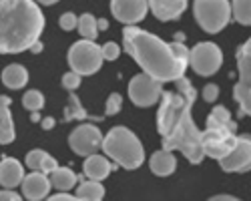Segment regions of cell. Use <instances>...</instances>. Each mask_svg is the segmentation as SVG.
I'll return each instance as SVG.
<instances>
[{"label": "cell", "mask_w": 251, "mask_h": 201, "mask_svg": "<svg viewBox=\"0 0 251 201\" xmlns=\"http://www.w3.org/2000/svg\"><path fill=\"white\" fill-rule=\"evenodd\" d=\"M58 25H60L62 30H75L76 25H78V18H76L73 12H67V14H62V16L58 18Z\"/></svg>", "instance_id": "31"}, {"label": "cell", "mask_w": 251, "mask_h": 201, "mask_svg": "<svg viewBox=\"0 0 251 201\" xmlns=\"http://www.w3.org/2000/svg\"><path fill=\"white\" fill-rule=\"evenodd\" d=\"M80 75L78 73H75V71H71V73H67L65 76H62V87H65L67 91H75V89H78L80 87Z\"/></svg>", "instance_id": "29"}, {"label": "cell", "mask_w": 251, "mask_h": 201, "mask_svg": "<svg viewBox=\"0 0 251 201\" xmlns=\"http://www.w3.org/2000/svg\"><path fill=\"white\" fill-rule=\"evenodd\" d=\"M123 45L143 73L151 75L161 83H175L189 67V60L179 58L173 52L171 43H165L159 36L141 30L135 25H127L123 28Z\"/></svg>", "instance_id": "2"}, {"label": "cell", "mask_w": 251, "mask_h": 201, "mask_svg": "<svg viewBox=\"0 0 251 201\" xmlns=\"http://www.w3.org/2000/svg\"><path fill=\"white\" fill-rule=\"evenodd\" d=\"M20 187H23V197H26L30 201H38V199L49 197L52 183H50V177L47 173H43V171H30L28 175H25Z\"/></svg>", "instance_id": "14"}, {"label": "cell", "mask_w": 251, "mask_h": 201, "mask_svg": "<svg viewBox=\"0 0 251 201\" xmlns=\"http://www.w3.org/2000/svg\"><path fill=\"white\" fill-rule=\"evenodd\" d=\"M30 121H34V123H36V121H40V115H38V111H30Z\"/></svg>", "instance_id": "44"}, {"label": "cell", "mask_w": 251, "mask_h": 201, "mask_svg": "<svg viewBox=\"0 0 251 201\" xmlns=\"http://www.w3.org/2000/svg\"><path fill=\"white\" fill-rule=\"evenodd\" d=\"M219 165L227 173H245L251 171V137H237L233 149L219 159Z\"/></svg>", "instance_id": "12"}, {"label": "cell", "mask_w": 251, "mask_h": 201, "mask_svg": "<svg viewBox=\"0 0 251 201\" xmlns=\"http://www.w3.org/2000/svg\"><path fill=\"white\" fill-rule=\"evenodd\" d=\"M237 123L231 119L223 123V121L213 119L211 115L207 117V125L205 131H201V141H203V151L205 157H213V159H221L225 157L229 151L233 149L235 141H237Z\"/></svg>", "instance_id": "5"}, {"label": "cell", "mask_w": 251, "mask_h": 201, "mask_svg": "<svg viewBox=\"0 0 251 201\" xmlns=\"http://www.w3.org/2000/svg\"><path fill=\"white\" fill-rule=\"evenodd\" d=\"M217 97H219V87L217 85H205L203 87V99L207 100V103H215L217 100Z\"/></svg>", "instance_id": "32"}, {"label": "cell", "mask_w": 251, "mask_h": 201, "mask_svg": "<svg viewBox=\"0 0 251 201\" xmlns=\"http://www.w3.org/2000/svg\"><path fill=\"white\" fill-rule=\"evenodd\" d=\"M38 4H43V6H50V4H56L58 0H36Z\"/></svg>", "instance_id": "43"}, {"label": "cell", "mask_w": 251, "mask_h": 201, "mask_svg": "<svg viewBox=\"0 0 251 201\" xmlns=\"http://www.w3.org/2000/svg\"><path fill=\"white\" fill-rule=\"evenodd\" d=\"M211 199H213V201H223V199H225V201H237L235 195H213Z\"/></svg>", "instance_id": "40"}, {"label": "cell", "mask_w": 251, "mask_h": 201, "mask_svg": "<svg viewBox=\"0 0 251 201\" xmlns=\"http://www.w3.org/2000/svg\"><path fill=\"white\" fill-rule=\"evenodd\" d=\"M10 103H12L10 97H6V95H0V109H2V107H10Z\"/></svg>", "instance_id": "41"}, {"label": "cell", "mask_w": 251, "mask_h": 201, "mask_svg": "<svg viewBox=\"0 0 251 201\" xmlns=\"http://www.w3.org/2000/svg\"><path fill=\"white\" fill-rule=\"evenodd\" d=\"M50 183L58 191H71L78 183V175L73 169H69V167H56L50 173Z\"/></svg>", "instance_id": "20"}, {"label": "cell", "mask_w": 251, "mask_h": 201, "mask_svg": "<svg viewBox=\"0 0 251 201\" xmlns=\"http://www.w3.org/2000/svg\"><path fill=\"white\" fill-rule=\"evenodd\" d=\"M40 125H43V129H45V131H49V129H52V127H54V119H52V117H45V119H40Z\"/></svg>", "instance_id": "38"}, {"label": "cell", "mask_w": 251, "mask_h": 201, "mask_svg": "<svg viewBox=\"0 0 251 201\" xmlns=\"http://www.w3.org/2000/svg\"><path fill=\"white\" fill-rule=\"evenodd\" d=\"M14 121L10 115V107L0 109V145H8L14 141Z\"/></svg>", "instance_id": "23"}, {"label": "cell", "mask_w": 251, "mask_h": 201, "mask_svg": "<svg viewBox=\"0 0 251 201\" xmlns=\"http://www.w3.org/2000/svg\"><path fill=\"white\" fill-rule=\"evenodd\" d=\"M45 30V14L34 0H0V54L30 50Z\"/></svg>", "instance_id": "3"}, {"label": "cell", "mask_w": 251, "mask_h": 201, "mask_svg": "<svg viewBox=\"0 0 251 201\" xmlns=\"http://www.w3.org/2000/svg\"><path fill=\"white\" fill-rule=\"evenodd\" d=\"M231 16L239 25L251 26V0H233L231 2Z\"/></svg>", "instance_id": "24"}, {"label": "cell", "mask_w": 251, "mask_h": 201, "mask_svg": "<svg viewBox=\"0 0 251 201\" xmlns=\"http://www.w3.org/2000/svg\"><path fill=\"white\" fill-rule=\"evenodd\" d=\"M45 151L43 149H32L26 153V167L30 171H40V163H43V159H45Z\"/></svg>", "instance_id": "27"}, {"label": "cell", "mask_w": 251, "mask_h": 201, "mask_svg": "<svg viewBox=\"0 0 251 201\" xmlns=\"http://www.w3.org/2000/svg\"><path fill=\"white\" fill-rule=\"evenodd\" d=\"M100 149L109 159H113L115 165L129 171L139 169L145 161V151L139 137L127 127H113L102 137Z\"/></svg>", "instance_id": "4"}, {"label": "cell", "mask_w": 251, "mask_h": 201, "mask_svg": "<svg viewBox=\"0 0 251 201\" xmlns=\"http://www.w3.org/2000/svg\"><path fill=\"white\" fill-rule=\"evenodd\" d=\"M69 145H71V149L76 155L89 157V155H93V153H97L100 149V145H102V133L93 123H82V125H78L71 133Z\"/></svg>", "instance_id": "11"}, {"label": "cell", "mask_w": 251, "mask_h": 201, "mask_svg": "<svg viewBox=\"0 0 251 201\" xmlns=\"http://www.w3.org/2000/svg\"><path fill=\"white\" fill-rule=\"evenodd\" d=\"M0 201H20V195L14 189L4 187L2 191H0Z\"/></svg>", "instance_id": "36"}, {"label": "cell", "mask_w": 251, "mask_h": 201, "mask_svg": "<svg viewBox=\"0 0 251 201\" xmlns=\"http://www.w3.org/2000/svg\"><path fill=\"white\" fill-rule=\"evenodd\" d=\"M115 167H117V165H115V163H111L109 157L93 153V155H89V157H87L85 167H82V169H85V175H87L89 179L102 181V179H107V177L111 175V171H113Z\"/></svg>", "instance_id": "17"}, {"label": "cell", "mask_w": 251, "mask_h": 201, "mask_svg": "<svg viewBox=\"0 0 251 201\" xmlns=\"http://www.w3.org/2000/svg\"><path fill=\"white\" fill-rule=\"evenodd\" d=\"M111 12L123 25H137L147 16V0H111Z\"/></svg>", "instance_id": "13"}, {"label": "cell", "mask_w": 251, "mask_h": 201, "mask_svg": "<svg viewBox=\"0 0 251 201\" xmlns=\"http://www.w3.org/2000/svg\"><path fill=\"white\" fill-rule=\"evenodd\" d=\"M193 12L197 25L209 32H221L231 20V2L229 0H195Z\"/></svg>", "instance_id": "6"}, {"label": "cell", "mask_w": 251, "mask_h": 201, "mask_svg": "<svg viewBox=\"0 0 251 201\" xmlns=\"http://www.w3.org/2000/svg\"><path fill=\"white\" fill-rule=\"evenodd\" d=\"M56 167H58L56 159H54V157H50V155L47 153V155H45V159H43V163H40V171L47 173V175H50V173H52Z\"/></svg>", "instance_id": "33"}, {"label": "cell", "mask_w": 251, "mask_h": 201, "mask_svg": "<svg viewBox=\"0 0 251 201\" xmlns=\"http://www.w3.org/2000/svg\"><path fill=\"white\" fill-rule=\"evenodd\" d=\"M76 199H85V201H100L104 197V187L100 185V181H78L76 185Z\"/></svg>", "instance_id": "21"}, {"label": "cell", "mask_w": 251, "mask_h": 201, "mask_svg": "<svg viewBox=\"0 0 251 201\" xmlns=\"http://www.w3.org/2000/svg\"><path fill=\"white\" fill-rule=\"evenodd\" d=\"M239 80L233 89V99L239 105V113L251 117V38L237 50Z\"/></svg>", "instance_id": "8"}, {"label": "cell", "mask_w": 251, "mask_h": 201, "mask_svg": "<svg viewBox=\"0 0 251 201\" xmlns=\"http://www.w3.org/2000/svg\"><path fill=\"white\" fill-rule=\"evenodd\" d=\"M30 50H32V52H40V50H43V43H40V40H36V43L30 47Z\"/></svg>", "instance_id": "42"}, {"label": "cell", "mask_w": 251, "mask_h": 201, "mask_svg": "<svg viewBox=\"0 0 251 201\" xmlns=\"http://www.w3.org/2000/svg\"><path fill=\"white\" fill-rule=\"evenodd\" d=\"M211 117H213V119H217V121H223V123H227V121H231V113H229L225 107H221V105L213 107Z\"/></svg>", "instance_id": "34"}, {"label": "cell", "mask_w": 251, "mask_h": 201, "mask_svg": "<svg viewBox=\"0 0 251 201\" xmlns=\"http://www.w3.org/2000/svg\"><path fill=\"white\" fill-rule=\"evenodd\" d=\"M97 28H99V32H100V30H107V28H109V20H107V18H99V20H97Z\"/></svg>", "instance_id": "39"}, {"label": "cell", "mask_w": 251, "mask_h": 201, "mask_svg": "<svg viewBox=\"0 0 251 201\" xmlns=\"http://www.w3.org/2000/svg\"><path fill=\"white\" fill-rule=\"evenodd\" d=\"M23 105H25L26 111H40L45 107V97H43V93H40V91L30 89L23 97Z\"/></svg>", "instance_id": "26"}, {"label": "cell", "mask_w": 251, "mask_h": 201, "mask_svg": "<svg viewBox=\"0 0 251 201\" xmlns=\"http://www.w3.org/2000/svg\"><path fill=\"white\" fill-rule=\"evenodd\" d=\"M149 2V10L155 14L157 20H163V23H169V20H177L189 0H147Z\"/></svg>", "instance_id": "15"}, {"label": "cell", "mask_w": 251, "mask_h": 201, "mask_svg": "<svg viewBox=\"0 0 251 201\" xmlns=\"http://www.w3.org/2000/svg\"><path fill=\"white\" fill-rule=\"evenodd\" d=\"M149 167L157 177H167V175H171L177 169V159H175V155L171 151L163 149V151H157V153L151 155Z\"/></svg>", "instance_id": "18"}, {"label": "cell", "mask_w": 251, "mask_h": 201, "mask_svg": "<svg viewBox=\"0 0 251 201\" xmlns=\"http://www.w3.org/2000/svg\"><path fill=\"white\" fill-rule=\"evenodd\" d=\"M2 83L4 87L16 91V89H23L26 83H28V71L23 67V65H8L4 71H2Z\"/></svg>", "instance_id": "19"}, {"label": "cell", "mask_w": 251, "mask_h": 201, "mask_svg": "<svg viewBox=\"0 0 251 201\" xmlns=\"http://www.w3.org/2000/svg\"><path fill=\"white\" fill-rule=\"evenodd\" d=\"M171 49H173V52H175L179 58L189 60V49H187L183 43H171Z\"/></svg>", "instance_id": "35"}, {"label": "cell", "mask_w": 251, "mask_h": 201, "mask_svg": "<svg viewBox=\"0 0 251 201\" xmlns=\"http://www.w3.org/2000/svg\"><path fill=\"white\" fill-rule=\"evenodd\" d=\"M78 32L82 38H89V40H95L97 34H99V28H97V18L93 14H82L78 18V25H76Z\"/></svg>", "instance_id": "25"}, {"label": "cell", "mask_w": 251, "mask_h": 201, "mask_svg": "<svg viewBox=\"0 0 251 201\" xmlns=\"http://www.w3.org/2000/svg\"><path fill=\"white\" fill-rule=\"evenodd\" d=\"M102 52H100V47L95 43V40H78L75 43L69 50V65H71V71L78 73L80 76H89V75H95L100 67H102Z\"/></svg>", "instance_id": "7"}, {"label": "cell", "mask_w": 251, "mask_h": 201, "mask_svg": "<svg viewBox=\"0 0 251 201\" xmlns=\"http://www.w3.org/2000/svg\"><path fill=\"white\" fill-rule=\"evenodd\" d=\"M25 167L20 165V161L12 159V157H4L0 161V185L8 187V189H16V185L23 183L25 179Z\"/></svg>", "instance_id": "16"}, {"label": "cell", "mask_w": 251, "mask_h": 201, "mask_svg": "<svg viewBox=\"0 0 251 201\" xmlns=\"http://www.w3.org/2000/svg\"><path fill=\"white\" fill-rule=\"evenodd\" d=\"M121 107H123V97H121L119 93L109 95V99H107V107H104V117H113V115H117V113L121 111Z\"/></svg>", "instance_id": "28"}, {"label": "cell", "mask_w": 251, "mask_h": 201, "mask_svg": "<svg viewBox=\"0 0 251 201\" xmlns=\"http://www.w3.org/2000/svg\"><path fill=\"white\" fill-rule=\"evenodd\" d=\"M100 52H102V58L104 60H117L119 54H121V49L115 43H107V45L100 47Z\"/></svg>", "instance_id": "30"}, {"label": "cell", "mask_w": 251, "mask_h": 201, "mask_svg": "<svg viewBox=\"0 0 251 201\" xmlns=\"http://www.w3.org/2000/svg\"><path fill=\"white\" fill-rule=\"evenodd\" d=\"M75 119H78V121H102V117L89 115L85 109H82L80 99L76 95H71L69 97V105L65 109V121H75Z\"/></svg>", "instance_id": "22"}, {"label": "cell", "mask_w": 251, "mask_h": 201, "mask_svg": "<svg viewBox=\"0 0 251 201\" xmlns=\"http://www.w3.org/2000/svg\"><path fill=\"white\" fill-rule=\"evenodd\" d=\"M163 95V83L153 78L147 73H141L131 78L129 83V99L137 107H151Z\"/></svg>", "instance_id": "10"}, {"label": "cell", "mask_w": 251, "mask_h": 201, "mask_svg": "<svg viewBox=\"0 0 251 201\" xmlns=\"http://www.w3.org/2000/svg\"><path fill=\"white\" fill-rule=\"evenodd\" d=\"M49 199H71V201H75V199H76V195H75V193H71V191H58V193H54V195H50V193H49Z\"/></svg>", "instance_id": "37"}, {"label": "cell", "mask_w": 251, "mask_h": 201, "mask_svg": "<svg viewBox=\"0 0 251 201\" xmlns=\"http://www.w3.org/2000/svg\"><path fill=\"white\" fill-rule=\"evenodd\" d=\"M197 91L189 78H177L175 91H163L157 111V131L163 137V149L181 151L189 163H201L205 159L201 131L193 123L191 109Z\"/></svg>", "instance_id": "1"}, {"label": "cell", "mask_w": 251, "mask_h": 201, "mask_svg": "<svg viewBox=\"0 0 251 201\" xmlns=\"http://www.w3.org/2000/svg\"><path fill=\"white\" fill-rule=\"evenodd\" d=\"M223 65V52L213 43H199L189 50V67L201 75L211 76L215 75Z\"/></svg>", "instance_id": "9"}]
</instances>
